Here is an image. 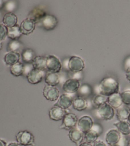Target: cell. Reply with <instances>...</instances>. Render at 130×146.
Returning a JSON list of instances; mask_svg holds the SVG:
<instances>
[{"label": "cell", "instance_id": "9c48e42d", "mask_svg": "<svg viewBox=\"0 0 130 146\" xmlns=\"http://www.w3.org/2000/svg\"><path fill=\"white\" fill-rule=\"evenodd\" d=\"M94 124L92 117L88 115H84L78 119L77 122V128L83 133H85L92 128Z\"/></svg>", "mask_w": 130, "mask_h": 146}, {"label": "cell", "instance_id": "74e56055", "mask_svg": "<svg viewBox=\"0 0 130 146\" xmlns=\"http://www.w3.org/2000/svg\"><path fill=\"white\" fill-rule=\"evenodd\" d=\"M33 66L32 63H25L24 64V68H23V75L27 76V74L30 72V71L33 69Z\"/></svg>", "mask_w": 130, "mask_h": 146}, {"label": "cell", "instance_id": "1f68e13d", "mask_svg": "<svg viewBox=\"0 0 130 146\" xmlns=\"http://www.w3.org/2000/svg\"><path fill=\"white\" fill-rule=\"evenodd\" d=\"M92 103L94 106L98 108L101 105L107 103V96H105L100 94L96 95L94 98L92 100Z\"/></svg>", "mask_w": 130, "mask_h": 146}, {"label": "cell", "instance_id": "52a82bcc", "mask_svg": "<svg viewBox=\"0 0 130 146\" xmlns=\"http://www.w3.org/2000/svg\"><path fill=\"white\" fill-rule=\"evenodd\" d=\"M78 118L74 113H67L62 119V123L59 127L60 129L70 130L77 124Z\"/></svg>", "mask_w": 130, "mask_h": 146}, {"label": "cell", "instance_id": "5b68a950", "mask_svg": "<svg viewBox=\"0 0 130 146\" xmlns=\"http://www.w3.org/2000/svg\"><path fill=\"white\" fill-rule=\"evenodd\" d=\"M46 70L49 72L59 73L62 67L60 60L55 55H49L46 56Z\"/></svg>", "mask_w": 130, "mask_h": 146}, {"label": "cell", "instance_id": "7402d4cb", "mask_svg": "<svg viewBox=\"0 0 130 146\" xmlns=\"http://www.w3.org/2000/svg\"><path fill=\"white\" fill-rule=\"evenodd\" d=\"M20 59V54L15 52H8L5 54L3 60L6 65L12 66L19 62Z\"/></svg>", "mask_w": 130, "mask_h": 146}, {"label": "cell", "instance_id": "ffe728a7", "mask_svg": "<svg viewBox=\"0 0 130 146\" xmlns=\"http://www.w3.org/2000/svg\"><path fill=\"white\" fill-rule=\"evenodd\" d=\"M47 58L43 56H36L32 62L33 68L40 71L46 70Z\"/></svg>", "mask_w": 130, "mask_h": 146}, {"label": "cell", "instance_id": "8992f818", "mask_svg": "<svg viewBox=\"0 0 130 146\" xmlns=\"http://www.w3.org/2000/svg\"><path fill=\"white\" fill-rule=\"evenodd\" d=\"M85 67L83 60L79 56H71L68 60V69L72 72L82 71Z\"/></svg>", "mask_w": 130, "mask_h": 146}, {"label": "cell", "instance_id": "c3c4849f", "mask_svg": "<svg viewBox=\"0 0 130 146\" xmlns=\"http://www.w3.org/2000/svg\"><path fill=\"white\" fill-rule=\"evenodd\" d=\"M2 43L0 42V50L2 49Z\"/></svg>", "mask_w": 130, "mask_h": 146}, {"label": "cell", "instance_id": "8d00e7d4", "mask_svg": "<svg viewBox=\"0 0 130 146\" xmlns=\"http://www.w3.org/2000/svg\"><path fill=\"white\" fill-rule=\"evenodd\" d=\"M91 129L96 132L99 135H100L102 133L103 130L102 126L99 123H94L92 126Z\"/></svg>", "mask_w": 130, "mask_h": 146}, {"label": "cell", "instance_id": "4316f807", "mask_svg": "<svg viewBox=\"0 0 130 146\" xmlns=\"http://www.w3.org/2000/svg\"><path fill=\"white\" fill-rule=\"evenodd\" d=\"M130 113V110L126 106H121L117 109L116 117L119 121L127 120L129 115Z\"/></svg>", "mask_w": 130, "mask_h": 146}, {"label": "cell", "instance_id": "f35d334b", "mask_svg": "<svg viewBox=\"0 0 130 146\" xmlns=\"http://www.w3.org/2000/svg\"><path fill=\"white\" fill-rule=\"evenodd\" d=\"M82 71L76 72H72V76H71V78L75 79L78 80H80L82 79Z\"/></svg>", "mask_w": 130, "mask_h": 146}, {"label": "cell", "instance_id": "7bdbcfd3", "mask_svg": "<svg viewBox=\"0 0 130 146\" xmlns=\"http://www.w3.org/2000/svg\"><path fill=\"white\" fill-rule=\"evenodd\" d=\"M7 146H23L22 145H21L20 144H19L18 143H15V142H13V143H9Z\"/></svg>", "mask_w": 130, "mask_h": 146}, {"label": "cell", "instance_id": "83f0119b", "mask_svg": "<svg viewBox=\"0 0 130 146\" xmlns=\"http://www.w3.org/2000/svg\"><path fill=\"white\" fill-rule=\"evenodd\" d=\"M24 64L21 62H17L10 66V72L11 74L15 76H19L23 74Z\"/></svg>", "mask_w": 130, "mask_h": 146}, {"label": "cell", "instance_id": "5bb4252c", "mask_svg": "<svg viewBox=\"0 0 130 146\" xmlns=\"http://www.w3.org/2000/svg\"><path fill=\"white\" fill-rule=\"evenodd\" d=\"M72 102L73 98L70 94H63L59 96L57 102L54 104V105L67 110L72 106Z\"/></svg>", "mask_w": 130, "mask_h": 146}, {"label": "cell", "instance_id": "484cf974", "mask_svg": "<svg viewBox=\"0 0 130 146\" xmlns=\"http://www.w3.org/2000/svg\"><path fill=\"white\" fill-rule=\"evenodd\" d=\"M46 15L45 11L41 8H35L29 14V18L32 19L36 23Z\"/></svg>", "mask_w": 130, "mask_h": 146}, {"label": "cell", "instance_id": "2e32d148", "mask_svg": "<svg viewBox=\"0 0 130 146\" xmlns=\"http://www.w3.org/2000/svg\"><path fill=\"white\" fill-rule=\"evenodd\" d=\"M121 136V133L116 129H109L105 134V141L109 145L117 144Z\"/></svg>", "mask_w": 130, "mask_h": 146}, {"label": "cell", "instance_id": "6da1fadb", "mask_svg": "<svg viewBox=\"0 0 130 146\" xmlns=\"http://www.w3.org/2000/svg\"><path fill=\"white\" fill-rule=\"evenodd\" d=\"M98 91L99 94L109 96L113 94L119 92V84L115 79L110 76L105 77L99 84Z\"/></svg>", "mask_w": 130, "mask_h": 146}, {"label": "cell", "instance_id": "ba28073f", "mask_svg": "<svg viewBox=\"0 0 130 146\" xmlns=\"http://www.w3.org/2000/svg\"><path fill=\"white\" fill-rule=\"evenodd\" d=\"M43 95L47 100L53 102L58 99L60 92L55 86L46 85L43 90Z\"/></svg>", "mask_w": 130, "mask_h": 146}, {"label": "cell", "instance_id": "ab89813d", "mask_svg": "<svg viewBox=\"0 0 130 146\" xmlns=\"http://www.w3.org/2000/svg\"><path fill=\"white\" fill-rule=\"evenodd\" d=\"M124 68L125 71L130 68V56H127L125 59L124 62Z\"/></svg>", "mask_w": 130, "mask_h": 146}, {"label": "cell", "instance_id": "d4e9b609", "mask_svg": "<svg viewBox=\"0 0 130 146\" xmlns=\"http://www.w3.org/2000/svg\"><path fill=\"white\" fill-rule=\"evenodd\" d=\"M22 59L25 63H32V61L36 56L35 52L31 48H26L22 51Z\"/></svg>", "mask_w": 130, "mask_h": 146}, {"label": "cell", "instance_id": "3957f363", "mask_svg": "<svg viewBox=\"0 0 130 146\" xmlns=\"http://www.w3.org/2000/svg\"><path fill=\"white\" fill-rule=\"evenodd\" d=\"M58 22V19L54 15L46 14L36 23L44 30L50 31L54 30L56 27Z\"/></svg>", "mask_w": 130, "mask_h": 146}, {"label": "cell", "instance_id": "30bf717a", "mask_svg": "<svg viewBox=\"0 0 130 146\" xmlns=\"http://www.w3.org/2000/svg\"><path fill=\"white\" fill-rule=\"evenodd\" d=\"M80 86L79 80L70 78L65 81L62 86V90L66 94H71L78 91Z\"/></svg>", "mask_w": 130, "mask_h": 146}, {"label": "cell", "instance_id": "e0dca14e", "mask_svg": "<svg viewBox=\"0 0 130 146\" xmlns=\"http://www.w3.org/2000/svg\"><path fill=\"white\" fill-rule=\"evenodd\" d=\"M107 103L113 109H117L120 107L123 104L120 94L116 92L107 96Z\"/></svg>", "mask_w": 130, "mask_h": 146}, {"label": "cell", "instance_id": "f546056e", "mask_svg": "<svg viewBox=\"0 0 130 146\" xmlns=\"http://www.w3.org/2000/svg\"><path fill=\"white\" fill-rule=\"evenodd\" d=\"M99 135L92 129H90L84 133V138L86 142L92 144L94 143L98 139Z\"/></svg>", "mask_w": 130, "mask_h": 146}, {"label": "cell", "instance_id": "ee69618b", "mask_svg": "<svg viewBox=\"0 0 130 146\" xmlns=\"http://www.w3.org/2000/svg\"><path fill=\"white\" fill-rule=\"evenodd\" d=\"M78 146H93V145H92V144H90L85 141V142L82 143Z\"/></svg>", "mask_w": 130, "mask_h": 146}, {"label": "cell", "instance_id": "cb8c5ba5", "mask_svg": "<svg viewBox=\"0 0 130 146\" xmlns=\"http://www.w3.org/2000/svg\"><path fill=\"white\" fill-rule=\"evenodd\" d=\"M22 34L21 31L19 26L15 25L11 27L7 28V36L11 39V40H18Z\"/></svg>", "mask_w": 130, "mask_h": 146}, {"label": "cell", "instance_id": "681fc988", "mask_svg": "<svg viewBox=\"0 0 130 146\" xmlns=\"http://www.w3.org/2000/svg\"><path fill=\"white\" fill-rule=\"evenodd\" d=\"M109 146H119V145H118L117 144H113V145H109Z\"/></svg>", "mask_w": 130, "mask_h": 146}, {"label": "cell", "instance_id": "7a4b0ae2", "mask_svg": "<svg viewBox=\"0 0 130 146\" xmlns=\"http://www.w3.org/2000/svg\"><path fill=\"white\" fill-rule=\"evenodd\" d=\"M96 115L100 119L110 120L114 116L115 111L108 103H105L96 108Z\"/></svg>", "mask_w": 130, "mask_h": 146}, {"label": "cell", "instance_id": "44dd1931", "mask_svg": "<svg viewBox=\"0 0 130 146\" xmlns=\"http://www.w3.org/2000/svg\"><path fill=\"white\" fill-rule=\"evenodd\" d=\"M18 22L17 17L13 13H7L3 17V23L7 27H11L17 25Z\"/></svg>", "mask_w": 130, "mask_h": 146}, {"label": "cell", "instance_id": "d590c367", "mask_svg": "<svg viewBox=\"0 0 130 146\" xmlns=\"http://www.w3.org/2000/svg\"><path fill=\"white\" fill-rule=\"evenodd\" d=\"M129 140L127 138L126 136L121 134L120 138L116 144L119 146H128Z\"/></svg>", "mask_w": 130, "mask_h": 146}, {"label": "cell", "instance_id": "8fae6325", "mask_svg": "<svg viewBox=\"0 0 130 146\" xmlns=\"http://www.w3.org/2000/svg\"><path fill=\"white\" fill-rule=\"evenodd\" d=\"M68 113L66 110L58 106H54L49 110L48 115L50 119L54 121L62 120L65 115Z\"/></svg>", "mask_w": 130, "mask_h": 146}, {"label": "cell", "instance_id": "4dcf8cb0", "mask_svg": "<svg viewBox=\"0 0 130 146\" xmlns=\"http://www.w3.org/2000/svg\"><path fill=\"white\" fill-rule=\"evenodd\" d=\"M77 92H78L79 96L84 98L92 94V89L90 85L88 84H83L80 86Z\"/></svg>", "mask_w": 130, "mask_h": 146}, {"label": "cell", "instance_id": "60d3db41", "mask_svg": "<svg viewBox=\"0 0 130 146\" xmlns=\"http://www.w3.org/2000/svg\"><path fill=\"white\" fill-rule=\"evenodd\" d=\"M93 146H107L105 143L101 140H97L94 143Z\"/></svg>", "mask_w": 130, "mask_h": 146}, {"label": "cell", "instance_id": "f6af8a7d", "mask_svg": "<svg viewBox=\"0 0 130 146\" xmlns=\"http://www.w3.org/2000/svg\"><path fill=\"white\" fill-rule=\"evenodd\" d=\"M0 146H7L6 142L2 139H0Z\"/></svg>", "mask_w": 130, "mask_h": 146}, {"label": "cell", "instance_id": "9a60e30c", "mask_svg": "<svg viewBox=\"0 0 130 146\" xmlns=\"http://www.w3.org/2000/svg\"><path fill=\"white\" fill-rule=\"evenodd\" d=\"M68 137L70 140L76 144L77 145H79L82 143V141L84 139V133L80 131L79 129L74 128L69 130L68 132Z\"/></svg>", "mask_w": 130, "mask_h": 146}, {"label": "cell", "instance_id": "4fadbf2b", "mask_svg": "<svg viewBox=\"0 0 130 146\" xmlns=\"http://www.w3.org/2000/svg\"><path fill=\"white\" fill-rule=\"evenodd\" d=\"M44 72L43 71L32 69L26 76L28 82L32 84H36L42 82L43 78Z\"/></svg>", "mask_w": 130, "mask_h": 146}, {"label": "cell", "instance_id": "f1b7e54d", "mask_svg": "<svg viewBox=\"0 0 130 146\" xmlns=\"http://www.w3.org/2000/svg\"><path fill=\"white\" fill-rule=\"evenodd\" d=\"M22 47V44L18 40H11L7 44V50L9 52H18Z\"/></svg>", "mask_w": 130, "mask_h": 146}, {"label": "cell", "instance_id": "bcb514c9", "mask_svg": "<svg viewBox=\"0 0 130 146\" xmlns=\"http://www.w3.org/2000/svg\"><path fill=\"white\" fill-rule=\"evenodd\" d=\"M5 6V3L3 0H0V10L2 9Z\"/></svg>", "mask_w": 130, "mask_h": 146}, {"label": "cell", "instance_id": "7dc6e473", "mask_svg": "<svg viewBox=\"0 0 130 146\" xmlns=\"http://www.w3.org/2000/svg\"><path fill=\"white\" fill-rule=\"evenodd\" d=\"M128 121V122L130 123V113H129V116H128V120H127Z\"/></svg>", "mask_w": 130, "mask_h": 146}, {"label": "cell", "instance_id": "ac0fdd59", "mask_svg": "<svg viewBox=\"0 0 130 146\" xmlns=\"http://www.w3.org/2000/svg\"><path fill=\"white\" fill-rule=\"evenodd\" d=\"M113 125L121 135L127 136L130 134V123L128 120L118 121L115 123Z\"/></svg>", "mask_w": 130, "mask_h": 146}, {"label": "cell", "instance_id": "e575fe53", "mask_svg": "<svg viewBox=\"0 0 130 146\" xmlns=\"http://www.w3.org/2000/svg\"><path fill=\"white\" fill-rule=\"evenodd\" d=\"M7 34V28L2 23H0V42L5 39Z\"/></svg>", "mask_w": 130, "mask_h": 146}, {"label": "cell", "instance_id": "836d02e7", "mask_svg": "<svg viewBox=\"0 0 130 146\" xmlns=\"http://www.w3.org/2000/svg\"><path fill=\"white\" fill-rule=\"evenodd\" d=\"M5 7L8 13H13V11L17 8V3L13 1H10L5 4Z\"/></svg>", "mask_w": 130, "mask_h": 146}, {"label": "cell", "instance_id": "f907efd6", "mask_svg": "<svg viewBox=\"0 0 130 146\" xmlns=\"http://www.w3.org/2000/svg\"><path fill=\"white\" fill-rule=\"evenodd\" d=\"M128 146H130V139L129 140V143H128Z\"/></svg>", "mask_w": 130, "mask_h": 146}, {"label": "cell", "instance_id": "7c38bea8", "mask_svg": "<svg viewBox=\"0 0 130 146\" xmlns=\"http://www.w3.org/2000/svg\"><path fill=\"white\" fill-rule=\"evenodd\" d=\"M36 26V22L31 19L26 18L21 23L19 27L23 35H29L32 33Z\"/></svg>", "mask_w": 130, "mask_h": 146}, {"label": "cell", "instance_id": "b9f144b4", "mask_svg": "<svg viewBox=\"0 0 130 146\" xmlns=\"http://www.w3.org/2000/svg\"><path fill=\"white\" fill-rule=\"evenodd\" d=\"M126 73H125V76L127 79L130 82V68L128 69L127 70L125 71Z\"/></svg>", "mask_w": 130, "mask_h": 146}, {"label": "cell", "instance_id": "277c9868", "mask_svg": "<svg viewBox=\"0 0 130 146\" xmlns=\"http://www.w3.org/2000/svg\"><path fill=\"white\" fill-rule=\"evenodd\" d=\"M17 143L23 146H35V138L34 135L27 131H19L16 135Z\"/></svg>", "mask_w": 130, "mask_h": 146}, {"label": "cell", "instance_id": "603a6c76", "mask_svg": "<svg viewBox=\"0 0 130 146\" xmlns=\"http://www.w3.org/2000/svg\"><path fill=\"white\" fill-rule=\"evenodd\" d=\"M44 81L47 85L51 86H56L60 82V78L58 73L48 72L45 76Z\"/></svg>", "mask_w": 130, "mask_h": 146}, {"label": "cell", "instance_id": "d6986e66", "mask_svg": "<svg viewBox=\"0 0 130 146\" xmlns=\"http://www.w3.org/2000/svg\"><path fill=\"white\" fill-rule=\"evenodd\" d=\"M72 106L74 109L79 111H82L87 108L88 102L84 98L78 96L73 99Z\"/></svg>", "mask_w": 130, "mask_h": 146}, {"label": "cell", "instance_id": "d6a6232c", "mask_svg": "<svg viewBox=\"0 0 130 146\" xmlns=\"http://www.w3.org/2000/svg\"><path fill=\"white\" fill-rule=\"evenodd\" d=\"M120 95L123 103L126 106H130V90H125Z\"/></svg>", "mask_w": 130, "mask_h": 146}]
</instances>
